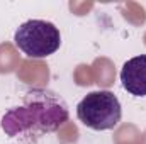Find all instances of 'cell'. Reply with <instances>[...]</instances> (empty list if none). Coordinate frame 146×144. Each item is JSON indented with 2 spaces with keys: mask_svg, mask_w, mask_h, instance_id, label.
Instances as JSON below:
<instances>
[{
  "mask_svg": "<svg viewBox=\"0 0 146 144\" xmlns=\"http://www.w3.org/2000/svg\"><path fill=\"white\" fill-rule=\"evenodd\" d=\"M121 83L133 97H146V54L134 56L122 65Z\"/></svg>",
  "mask_w": 146,
  "mask_h": 144,
  "instance_id": "4",
  "label": "cell"
},
{
  "mask_svg": "<svg viewBox=\"0 0 146 144\" xmlns=\"http://www.w3.org/2000/svg\"><path fill=\"white\" fill-rule=\"evenodd\" d=\"M68 117V105L60 95L46 88H31L24 93L21 105L2 115L0 127L9 137L29 143L56 132Z\"/></svg>",
  "mask_w": 146,
  "mask_h": 144,
  "instance_id": "1",
  "label": "cell"
},
{
  "mask_svg": "<svg viewBox=\"0 0 146 144\" xmlns=\"http://www.w3.org/2000/svg\"><path fill=\"white\" fill-rule=\"evenodd\" d=\"M14 42L27 58L41 59L54 54L60 49L61 34L53 22L31 19L15 29Z\"/></svg>",
  "mask_w": 146,
  "mask_h": 144,
  "instance_id": "2",
  "label": "cell"
},
{
  "mask_svg": "<svg viewBox=\"0 0 146 144\" xmlns=\"http://www.w3.org/2000/svg\"><path fill=\"white\" fill-rule=\"evenodd\" d=\"M78 120L94 131H109L119 126L122 108L119 98L109 90L87 93L76 105Z\"/></svg>",
  "mask_w": 146,
  "mask_h": 144,
  "instance_id": "3",
  "label": "cell"
}]
</instances>
